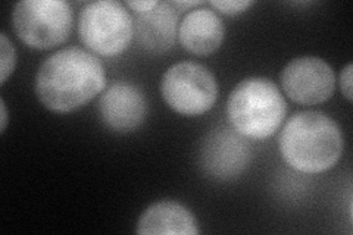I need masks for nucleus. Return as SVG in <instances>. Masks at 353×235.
Segmentation results:
<instances>
[{"label":"nucleus","instance_id":"nucleus-10","mask_svg":"<svg viewBox=\"0 0 353 235\" xmlns=\"http://www.w3.org/2000/svg\"><path fill=\"white\" fill-rule=\"evenodd\" d=\"M225 37V27L214 9L197 8L189 10L179 25L181 46L193 54L208 56L215 53Z\"/></svg>","mask_w":353,"mask_h":235},{"label":"nucleus","instance_id":"nucleus-17","mask_svg":"<svg viewBox=\"0 0 353 235\" xmlns=\"http://www.w3.org/2000/svg\"><path fill=\"white\" fill-rule=\"evenodd\" d=\"M0 110H2V125H0V131H2V134H3L8 127V108H6V103L3 99L0 100Z\"/></svg>","mask_w":353,"mask_h":235},{"label":"nucleus","instance_id":"nucleus-16","mask_svg":"<svg viewBox=\"0 0 353 235\" xmlns=\"http://www.w3.org/2000/svg\"><path fill=\"white\" fill-rule=\"evenodd\" d=\"M159 5L158 0H136V2H127L125 6L131 10H134L136 14H145L149 10L154 9Z\"/></svg>","mask_w":353,"mask_h":235},{"label":"nucleus","instance_id":"nucleus-3","mask_svg":"<svg viewBox=\"0 0 353 235\" xmlns=\"http://www.w3.org/2000/svg\"><path fill=\"white\" fill-rule=\"evenodd\" d=\"M287 114L283 93L265 76H249L231 90L227 118L231 128L248 140H267L281 127Z\"/></svg>","mask_w":353,"mask_h":235},{"label":"nucleus","instance_id":"nucleus-11","mask_svg":"<svg viewBox=\"0 0 353 235\" xmlns=\"http://www.w3.org/2000/svg\"><path fill=\"white\" fill-rule=\"evenodd\" d=\"M179 36V14L171 3L159 5L134 19V37L139 46L149 53L168 52Z\"/></svg>","mask_w":353,"mask_h":235},{"label":"nucleus","instance_id":"nucleus-15","mask_svg":"<svg viewBox=\"0 0 353 235\" xmlns=\"http://www.w3.org/2000/svg\"><path fill=\"white\" fill-rule=\"evenodd\" d=\"M340 88L349 102H352V63H347L340 74Z\"/></svg>","mask_w":353,"mask_h":235},{"label":"nucleus","instance_id":"nucleus-18","mask_svg":"<svg viewBox=\"0 0 353 235\" xmlns=\"http://www.w3.org/2000/svg\"><path fill=\"white\" fill-rule=\"evenodd\" d=\"M171 5L180 6V8H193V6L202 5V2H174V3H171Z\"/></svg>","mask_w":353,"mask_h":235},{"label":"nucleus","instance_id":"nucleus-14","mask_svg":"<svg viewBox=\"0 0 353 235\" xmlns=\"http://www.w3.org/2000/svg\"><path fill=\"white\" fill-rule=\"evenodd\" d=\"M253 5L255 2H252V0H215V2H211V6L218 12L230 17L243 14Z\"/></svg>","mask_w":353,"mask_h":235},{"label":"nucleus","instance_id":"nucleus-5","mask_svg":"<svg viewBox=\"0 0 353 235\" xmlns=\"http://www.w3.org/2000/svg\"><path fill=\"white\" fill-rule=\"evenodd\" d=\"M12 24L28 48L49 50L68 40L74 14L63 0H22L15 5Z\"/></svg>","mask_w":353,"mask_h":235},{"label":"nucleus","instance_id":"nucleus-6","mask_svg":"<svg viewBox=\"0 0 353 235\" xmlns=\"http://www.w3.org/2000/svg\"><path fill=\"white\" fill-rule=\"evenodd\" d=\"M162 99L174 112L199 116L211 110L218 99L214 72L197 62H179L165 71L161 80Z\"/></svg>","mask_w":353,"mask_h":235},{"label":"nucleus","instance_id":"nucleus-12","mask_svg":"<svg viewBox=\"0 0 353 235\" xmlns=\"http://www.w3.org/2000/svg\"><path fill=\"white\" fill-rule=\"evenodd\" d=\"M141 235H197V221L184 205L174 200H161L150 205L137 222Z\"/></svg>","mask_w":353,"mask_h":235},{"label":"nucleus","instance_id":"nucleus-4","mask_svg":"<svg viewBox=\"0 0 353 235\" xmlns=\"http://www.w3.org/2000/svg\"><path fill=\"white\" fill-rule=\"evenodd\" d=\"M79 36L90 52L112 58L130 46L134 37V19L127 6L115 0L87 3L79 15Z\"/></svg>","mask_w":353,"mask_h":235},{"label":"nucleus","instance_id":"nucleus-13","mask_svg":"<svg viewBox=\"0 0 353 235\" xmlns=\"http://www.w3.org/2000/svg\"><path fill=\"white\" fill-rule=\"evenodd\" d=\"M17 65V50L14 43L6 36L0 34V84H5L8 78L14 74Z\"/></svg>","mask_w":353,"mask_h":235},{"label":"nucleus","instance_id":"nucleus-7","mask_svg":"<svg viewBox=\"0 0 353 235\" xmlns=\"http://www.w3.org/2000/svg\"><path fill=\"white\" fill-rule=\"evenodd\" d=\"M280 81L287 97L305 106L327 102L336 88L333 68L318 56L292 59L281 71Z\"/></svg>","mask_w":353,"mask_h":235},{"label":"nucleus","instance_id":"nucleus-9","mask_svg":"<svg viewBox=\"0 0 353 235\" xmlns=\"http://www.w3.org/2000/svg\"><path fill=\"white\" fill-rule=\"evenodd\" d=\"M148 115L145 93L134 84L115 83L99 99V116L103 125L114 132L137 130Z\"/></svg>","mask_w":353,"mask_h":235},{"label":"nucleus","instance_id":"nucleus-1","mask_svg":"<svg viewBox=\"0 0 353 235\" xmlns=\"http://www.w3.org/2000/svg\"><path fill=\"white\" fill-rule=\"evenodd\" d=\"M101 59L80 48L62 49L44 61L36 76V94L54 114H71L105 90Z\"/></svg>","mask_w":353,"mask_h":235},{"label":"nucleus","instance_id":"nucleus-2","mask_svg":"<svg viewBox=\"0 0 353 235\" xmlns=\"http://www.w3.org/2000/svg\"><path fill=\"white\" fill-rule=\"evenodd\" d=\"M343 147V132L337 122L318 110L297 112L279 137L284 162L303 174L330 171L340 161Z\"/></svg>","mask_w":353,"mask_h":235},{"label":"nucleus","instance_id":"nucleus-8","mask_svg":"<svg viewBox=\"0 0 353 235\" xmlns=\"http://www.w3.org/2000/svg\"><path fill=\"white\" fill-rule=\"evenodd\" d=\"M246 140L233 128H216L209 132L199 153L203 172L218 181H231L240 176L252 159Z\"/></svg>","mask_w":353,"mask_h":235}]
</instances>
